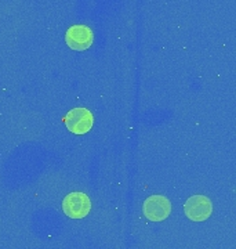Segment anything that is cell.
Here are the masks:
<instances>
[{
  "label": "cell",
  "instance_id": "obj_1",
  "mask_svg": "<svg viewBox=\"0 0 236 249\" xmlns=\"http://www.w3.org/2000/svg\"><path fill=\"white\" fill-rule=\"evenodd\" d=\"M67 129L73 134H86L94 124V116L86 108H73L65 116Z\"/></svg>",
  "mask_w": 236,
  "mask_h": 249
},
{
  "label": "cell",
  "instance_id": "obj_2",
  "mask_svg": "<svg viewBox=\"0 0 236 249\" xmlns=\"http://www.w3.org/2000/svg\"><path fill=\"white\" fill-rule=\"evenodd\" d=\"M91 209V201L83 193H70L62 201V211L70 219H83Z\"/></svg>",
  "mask_w": 236,
  "mask_h": 249
},
{
  "label": "cell",
  "instance_id": "obj_3",
  "mask_svg": "<svg viewBox=\"0 0 236 249\" xmlns=\"http://www.w3.org/2000/svg\"><path fill=\"white\" fill-rule=\"evenodd\" d=\"M65 42L68 47L76 52L87 50L94 42V34L93 29L87 25H72L65 34Z\"/></svg>",
  "mask_w": 236,
  "mask_h": 249
},
{
  "label": "cell",
  "instance_id": "obj_4",
  "mask_svg": "<svg viewBox=\"0 0 236 249\" xmlns=\"http://www.w3.org/2000/svg\"><path fill=\"white\" fill-rule=\"evenodd\" d=\"M142 211L145 217L151 222H163L171 212V204L163 196H152L145 199Z\"/></svg>",
  "mask_w": 236,
  "mask_h": 249
},
{
  "label": "cell",
  "instance_id": "obj_5",
  "mask_svg": "<svg viewBox=\"0 0 236 249\" xmlns=\"http://www.w3.org/2000/svg\"><path fill=\"white\" fill-rule=\"evenodd\" d=\"M184 212L192 222H204L213 212V205L207 196H193L184 205Z\"/></svg>",
  "mask_w": 236,
  "mask_h": 249
}]
</instances>
